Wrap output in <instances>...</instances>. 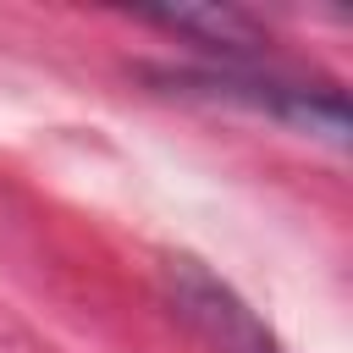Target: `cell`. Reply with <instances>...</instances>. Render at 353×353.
I'll return each instance as SVG.
<instances>
[{"mask_svg": "<svg viewBox=\"0 0 353 353\" xmlns=\"http://www.w3.org/2000/svg\"><path fill=\"white\" fill-rule=\"evenodd\" d=\"M182 83V94H204V99H226V105H248V110H265L298 132H314L325 143H342L347 138V105L336 88H309V83H287V77H259V72H243V66H221V72H182L171 77Z\"/></svg>", "mask_w": 353, "mask_h": 353, "instance_id": "obj_1", "label": "cell"}, {"mask_svg": "<svg viewBox=\"0 0 353 353\" xmlns=\"http://www.w3.org/2000/svg\"><path fill=\"white\" fill-rule=\"evenodd\" d=\"M165 298H171V314H176L210 353H281L276 336L265 331V320H259L215 270H204V265L188 259V254L165 259Z\"/></svg>", "mask_w": 353, "mask_h": 353, "instance_id": "obj_2", "label": "cell"}, {"mask_svg": "<svg viewBox=\"0 0 353 353\" xmlns=\"http://www.w3.org/2000/svg\"><path fill=\"white\" fill-rule=\"evenodd\" d=\"M154 28H165V33H182V39H193V44H204V50H221V55H259V28H254V17H243V11H232V6H176V11H154L149 17Z\"/></svg>", "mask_w": 353, "mask_h": 353, "instance_id": "obj_3", "label": "cell"}]
</instances>
